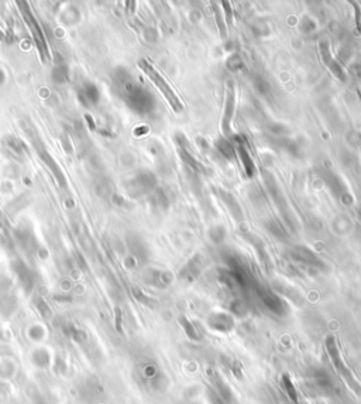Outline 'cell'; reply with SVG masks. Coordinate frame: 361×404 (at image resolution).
<instances>
[{"label":"cell","instance_id":"obj_5","mask_svg":"<svg viewBox=\"0 0 361 404\" xmlns=\"http://www.w3.org/2000/svg\"><path fill=\"white\" fill-rule=\"evenodd\" d=\"M78 99L86 108L95 106L99 102V89L92 82H83L78 88Z\"/></svg>","mask_w":361,"mask_h":404},{"label":"cell","instance_id":"obj_10","mask_svg":"<svg viewBox=\"0 0 361 404\" xmlns=\"http://www.w3.org/2000/svg\"><path fill=\"white\" fill-rule=\"evenodd\" d=\"M154 184V176L150 173H143L141 176H137L133 180V185L128 189H139V193H144L146 189L151 187Z\"/></svg>","mask_w":361,"mask_h":404},{"label":"cell","instance_id":"obj_1","mask_svg":"<svg viewBox=\"0 0 361 404\" xmlns=\"http://www.w3.org/2000/svg\"><path fill=\"white\" fill-rule=\"evenodd\" d=\"M113 82L119 96L126 100V103L133 108V111L140 113L150 111L152 103L151 96L141 85L134 81L127 71L117 70L113 75Z\"/></svg>","mask_w":361,"mask_h":404},{"label":"cell","instance_id":"obj_9","mask_svg":"<svg viewBox=\"0 0 361 404\" xmlns=\"http://www.w3.org/2000/svg\"><path fill=\"white\" fill-rule=\"evenodd\" d=\"M237 153H239L240 158H241V163H243V167H244V171L245 174H247V177L254 176V173H256L254 161H253L251 156L249 154V152L245 150V147L243 146L241 143H239V146H237Z\"/></svg>","mask_w":361,"mask_h":404},{"label":"cell","instance_id":"obj_2","mask_svg":"<svg viewBox=\"0 0 361 404\" xmlns=\"http://www.w3.org/2000/svg\"><path fill=\"white\" fill-rule=\"evenodd\" d=\"M139 67H140L141 70L144 71V74L151 79L152 83L160 89V92L164 95V98L167 99V102H168L169 106L174 109V112H176V113L182 112L184 105H182V102H180V99L178 98V95L175 94L174 89L169 87V83L165 81V78L155 70V67L150 64L147 59H140V61H139Z\"/></svg>","mask_w":361,"mask_h":404},{"label":"cell","instance_id":"obj_11","mask_svg":"<svg viewBox=\"0 0 361 404\" xmlns=\"http://www.w3.org/2000/svg\"><path fill=\"white\" fill-rule=\"evenodd\" d=\"M213 12H215L216 23H217V29H219V31H220L221 38H226V35H228V29H226L224 18H223V14H221L220 9L217 7V5H216V3H213Z\"/></svg>","mask_w":361,"mask_h":404},{"label":"cell","instance_id":"obj_14","mask_svg":"<svg viewBox=\"0 0 361 404\" xmlns=\"http://www.w3.org/2000/svg\"><path fill=\"white\" fill-rule=\"evenodd\" d=\"M116 328L119 332H122V327H120V310H116Z\"/></svg>","mask_w":361,"mask_h":404},{"label":"cell","instance_id":"obj_3","mask_svg":"<svg viewBox=\"0 0 361 404\" xmlns=\"http://www.w3.org/2000/svg\"><path fill=\"white\" fill-rule=\"evenodd\" d=\"M21 7V12L24 13V17H26V22L29 24L30 30H31V34L34 37V41L37 44V48L40 51L41 57L44 61H47L50 58V53H48V47H47V40H46V35L42 33V30L38 26V23L35 22V17L33 16V13L30 12V9L27 7V3H23Z\"/></svg>","mask_w":361,"mask_h":404},{"label":"cell","instance_id":"obj_8","mask_svg":"<svg viewBox=\"0 0 361 404\" xmlns=\"http://www.w3.org/2000/svg\"><path fill=\"white\" fill-rule=\"evenodd\" d=\"M179 156H180V158L184 160V163H187V165H189L192 170H195L196 173H206L204 164H202L198 158L195 157V156H193L192 153L189 152L188 148L179 147Z\"/></svg>","mask_w":361,"mask_h":404},{"label":"cell","instance_id":"obj_15","mask_svg":"<svg viewBox=\"0 0 361 404\" xmlns=\"http://www.w3.org/2000/svg\"><path fill=\"white\" fill-rule=\"evenodd\" d=\"M3 81H5V74H3V71H0V85L3 83Z\"/></svg>","mask_w":361,"mask_h":404},{"label":"cell","instance_id":"obj_12","mask_svg":"<svg viewBox=\"0 0 361 404\" xmlns=\"http://www.w3.org/2000/svg\"><path fill=\"white\" fill-rule=\"evenodd\" d=\"M217 148L220 150L223 156H226L228 158L233 157V147H232V144H230L229 141L224 140V139L217 141Z\"/></svg>","mask_w":361,"mask_h":404},{"label":"cell","instance_id":"obj_13","mask_svg":"<svg viewBox=\"0 0 361 404\" xmlns=\"http://www.w3.org/2000/svg\"><path fill=\"white\" fill-rule=\"evenodd\" d=\"M221 5L224 6V12H226V20H228V23L232 24L233 23V18H232L233 17V14H232V10H230V3H229V2H223Z\"/></svg>","mask_w":361,"mask_h":404},{"label":"cell","instance_id":"obj_7","mask_svg":"<svg viewBox=\"0 0 361 404\" xmlns=\"http://www.w3.org/2000/svg\"><path fill=\"white\" fill-rule=\"evenodd\" d=\"M321 51H322V57H323V59H325V62H326V65L330 68V71H332L334 75L337 76L339 79H342V81H344L346 79V76H344V72L343 70H342V67L333 59V57L330 55V51H329V46H327V42H323L321 46Z\"/></svg>","mask_w":361,"mask_h":404},{"label":"cell","instance_id":"obj_4","mask_svg":"<svg viewBox=\"0 0 361 404\" xmlns=\"http://www.w3.org/2000/svg\"><path fill=\"white\" fill-rule=\"evenodd\" d=\"M234 109H236V89L233 81H228L226 85V100H224V111L221 117V130L226 136L232 135V122H233Z\"/></svg>","mask_w":361,"mask_h":404},{"label":"cell","instance_id":"obj_6","mask_svg":"<svg viewBox=\"0 0 361 404\" xmlns=\"http://www.w3.org/2000/svg\"><path fill=\"white\" fill-rule=\"evenodd\" d=\"M3 146L6 147L9 153H12L13 157L20 158V160H24L27 154V148L24 146V143L16 136H6L3 139Z\"/></svg>","mask_w":361,"mask_h":404}]
</instances>
